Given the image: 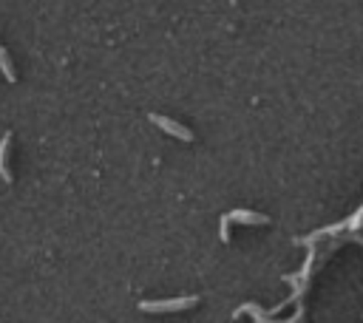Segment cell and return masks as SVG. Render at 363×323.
Wrapping results in <instances>:
<instances>
[{"instance_id":"6da1fadb","label":"cell","mask_w":363,"mask_h":323,"mask_svg":"<svg viewBox=\"0 0 363 323\" xmlns=\"http://www.w3.org/2000/svg\"><path fill=\"white\" fill-rule=\"evenodd\" d=\"M199 298H176V300H142L139 309L142 312H179V309H187L193 306Z\"/></svg>"},{"instance_id":"277c9868","label":"cell","mask_w":363,"mask_h":323,"mask_svg":"<svg viewBox=\"0 0 363 323\" xmlns=\"http://www.w3.org/2000/svg\"><path fill=\"white\" fill-rule=\"evenodd\" d=\"M9 144H11V133H6V136H3V142H0V176H3V181H9V184H11V173H9V167H6Z\"/></svg>"},{"instance_id":"5b68a950","label":"cell","mask_w":363,"mask_h":323,"mask_svg":"<svg viewBox=\"0 0 363 323\" xmlns=\"http://www.w3.org/2000/svg\"><path fill=\"white\" fill-rule=\"evenodd\" d=\"M0 68H3L6 79H9V82H14V68H11V62H9V54H6V48H3V45H0Z\"/></svg>"},{"instance_id":"3957f363","label":"cell","mask_w":363,"mask_h":323,"mask_svg":"<svg viewBox=\"0 0 363 323\" xmlns=\"http://www.w3.org/2000/svg\"><path fill=\"white\" fill-rule=\"evenodd\" d=\"M227 218H230V221H241V224H267V215L250 212V210H233Z\"/></svg>"},{"instance_id":"7a4b0ae2","label":"cell","mask_w":363,"mask_h":323,"mask_svg":"<svg viewBox=\"0 0 363 323\" xmlns=\"http://www.w3.org/2000/svg\"><path fill=\"white\" fill-rule=\"evenodd\" d=\"M153 125H159L164 133H170V136H176V139H182V142H193V130H187L184 125H179V122H173V119H167V116H162V113H150L147 116Z\"/></svg>"}]
</instances>
